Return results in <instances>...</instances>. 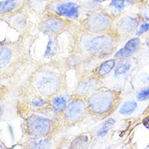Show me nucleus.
<instances>
[{
    "label": "nucleus",
    "mask_w": 149,
    "mask_h": 149,
    "mask_svg": "<svg viewBox=\"0 0 149 149\" xmlns=\"http://www.w3.org/2000/svg\"><path fill=\"white\" fill-rule=\"evenodd\" d=\"M65 72L58 63H46L38 66L30 74L28 83L39 96L50 99L65 86Z\"/></svg>",
    "instance_id": "nucleus-1"
},
{
    "label": "nucleus",
    "mask_w": 149,
    "mask_h": 149,
    "mask_svg": "<svg viewBox=\"0 0 149 149\" xmlns=\"http://www.w3.org/2000/svg\"><path fill=\"white\" fill-rule=\"evenodd\" d=\"M116 41L109 34L90 33L77 29L72 39L74 54L87 60L106 56L115 49Z\"/></svg>",
    "instance_id": "nucleus-2"
},
{
    "label": "nucleus",
    "mask_w": 149,
    "mask_h": 149,
    "mask_svg": "<svg viewBox=\"0 0 149 149\" xmlns=\"http://www.w3.org/2000/svg\"><path fill=\"white\" fill-rule=\"evenodd\" d=\"M34 41V38L30 32L20 35L16 41H1L0 48V63L1 70L6 68H17L28 57L30 45Z\"/></svg>",
    "instance_id": "nucleus-3"
},
{
    "label": "nucleus",
    "mask_w": 149,
    "mask_h": 149,
    "mask_svg": "<svg viewBox=\"0 0 149 149\" xmlns=\"http://www.w3.org/2000/svg\"><path fill=\"white\" fill-rule=\"evenodd\" d=\"M88 114L94 118H102L110 113L116 101V94L108 89H97L86 98Z\"/></svg>",
    "instance_id": "nucleus-4"
},
{
    "label": "nucleus",
    "mask_w": 149,
    "mask_h": 149,
    "mask_svg": "<svg viewBox=\"0 0 149 149\" xmlns=\"http://www.w3.org/2000/svg\"><path fill=\"white\" fill-rule=\"evenodd\" d=\"M58 123L51 118L37 113L28 115L24 122L25 134L31 139L49 138L54 134Z\"/></svg>",
    "instance_id": "nucleus-5"
},
{
    "label": "nucleus",
    "mask_w": 149,
    "mask_h": 149,
    "mask_svg": "<svg viewBox=\"0 0 149 149\" xmlns=\"http://www.w3.org/2000/svg\"><path fill=\"white\" fill-rule=\"evenodd\" d=\"M74 26V22L72 19L47 11L41 15L37 28L40 32L48 37H58L70 30Z\"/></svg>",
    "instance_id": "nucleus-6"
},
{
    "label": "nucleus",
    "mask_w": 149,
    "mask_h": 149,
    "mask_svg": "<svg viewBox=\"0 0 149 149\" xmlns=\"http://www.w3.org/2000/svg\"><path fill=\"white\" fill-rule=\"evenodd\" d=\"M87 114L88 109L86 98L74 94L60 116L63 125L70 127L83 122Z\"/></svg>",
    "instance_id": "nucleus-7"
},
{
    "label": "nucleus",
    "mask_w": 149,
    "mask_h": 149,
    "mask_svg": "<svg viewBox=\"0 0 149 149\" xmlns=\"http://www.w3.org/2000/svg\"><path fill=\"white\" fill-rule=\"evenodd\" d=\"M111 24V17L108 14L93 12L80 22L77 29L90 33H103L109 29Z\"/></svg>",
    "instance_id": "nucleus-8"
},
{
    "label": "nucleus",
    "mask_w": 149,
    "mask_h": 149,
    "mask_svg": "<svg viewBox=\"0 0 149 149\" xmlns=\"http://www.w3.org/2000/svg\"><path fill=\"white\" fill-rule=\"evenodd\" d=\"M29 10L24 6L19 10L13 14L1 18V21L6 23L8 26L18 32L20 35L28 33L30 28Z\"/></svg>",
    "instance_id": "nucleus-9"
},
{
    "label": "nucleus",
    "mask_w": 149,
    "mask_h": 149,
    "mask_svg": "<svg viewBox=\"0 0 149 149\" xmlns=\"http://www.w3.org/2000/svg\"><path fill=\"white\" fill-rule=\"evenodd\" d=\"M48 11L70 19H77L80 15V7L73 1H58L52 3Z\"/></svg>",
    "instance_id": "nucleus-10"
},
{
    "label": "nucleus",
    "mask_w": 149,
    "mask_h": 149,
    "mask_svg": "<svg viewBox=\"0 0 149 149\" xmlns=\"http://www.w3.org/2000/svg\"><path fill=\"white\" fill-rule=\"evenodd\" d=\"M98 77L95 75L86 76L83 77L76 85L74 95L87 98L93 91L98 89Z\"/></svg>",
    "instance_id": "nucleus-11"
},
{
    "label": "nucleus",
    "mask_w": 149,
    "mask_h": 149,
    "mask_svg": "<svg viewBox=\"0 0 149 149\" xmlns=\"http://www.w3.org/2000/svg\"><path fill=\"white\" fill-rule=\"evenodd\" d=\"M26 5V0H1L0 2L1 18L19 10Z\"/></svg>",
    "instance_id": "nucleus-12"
},
{
    "label": "nucleus",
    "mask_w": 149,
    "mask_h": 149,
    "mask_svg": "<svg viewBox=\"0 0 149 149\" xmlns=\"http://www.w3.org/2000/svg\"><path fill=\"white\" fill-rule=\"evenodd\" d=\"M53 0H26V6L29 11L37 15H43L48 11Z\"/></svg>",
    "instance_id": "nucleus-13"
},
{
    "label": "nucleus",
    "mask_w": 149,
    "mask_h": 149,
    "mask_svg": "<svg viewBox=\"0 0 149 149\" xmlns=\"http://www.w3.org/2000/svg\"><path fill=\"white\" fill-rule=\"evenodd\" d=\"M140 45V41L138 38H133L130 39L126 43L123 48L120 49L114 55L115 58H125L131 56L133 53H135L139 49Z\"/></svg>",
    "instance_id": "nucleus-14"
},
{
    "label": "nucleus",
    "mask_w": 149,
    "mask_h": 149,
    "mask_svg": "<svg viewBox=\"0 0 149 149\" xmlns=\"http://www.w3.org/2000/svg\"><path fill=\"white\" fill-rule=\"evenodd\" d=\"M70 100L65 98V96L63 95L56 94L54 95L52 98L49 99V102H50V108L53 110V111L56 113L61 115L64 110L65 109L67 106L69 104Z\"/></svg>",
    "instance_id": "nucleus-15"
},
{
    "label": "nucleus",
    "mask_w": 149,
    "mask_h": 149,
    "mask_svg": "<svg viewBox=\"0 0 149 149\" xmlns=\"http://www.w3.org/2000/svg\"><path fill=\"white\" fill-rule=\"evenodd\" d=\"M139 22L137 19L131 17H125L118 22V30L123 33H129L136 29Z\"/></svg>",
    "instance_id": "nucleus-16"
},
{
    "label": "nucleus",
    "mask_w": 149,
    "mask_h": 149,
    "mask_svg": "<svg viewBox=\"0 0 149 149\" xmlns=\"http://www.w3.org/2000/svg\"><path fill=\"white\" fill-rule=\"evenodd\" d=\"M46 49L44 56L47 58H52L58 54L59 51V41L58 37H48Z\"/></svg>",
    "instance_id": "nucleus-17"
},
{
    "label": "nucleus",
    "mask_w": 149,
    "mask_h": 149,
    "mask_svg": "<svg viewBox=\"0 0 149 149\" xmlns=\"http://www.w3.org/2000/svg\"><path fill=\"white\" fill-rule=\"evenodd\" d=\"M115 59H110V60L104 61L98 67L95 76H98V78L104 77L112 71L113 69L115 68Z\"/></svg>",
    "instance_id": "nucleus-18"
},
{
    "label": "nucleus",
    "mask_w": 149,
    "mask_h": 149,
    "mask_svg": "<svg viewBox=\"0 0 149 149\" xmlns=\"http://www.w3.org/2000/svg\"><path fill=\"white\" fill-rule=\"evenodd\" d=\"M137 104L135 101H129L124 103L120 109V113L124 115H129L136 109Z\"/></svg>",
    "instance_id": "nucleus-19"
},
{
    "label": "nucleus",
    "mask_w": 149,
    "mask_h": 149,
    "mask_svg": "<svg viewBox=\"0 0 149 149\" xmlns=\"http://www.w3.org/2000/svg\"><path fill=\"white\" fill-rule=\"evenodd\" d=\"M115 120L113 119V118H109L107 120L104 122V123L103 124L102 127L99 129V131L97 133V135L98 137H102L107 135V133L109 132L111 128L115 124Z\"/></svg>",
    "instance_id": "nucleus-20"
},
{
    "label": "nucleus",
    "mask_w": 149,
    "mask_h": 149,
    "mask_svg": "<svg viewBox=\"0 0 149 149\" xmlns=\"http://www.w3.org/2000/svg\"><path fill=\"white\" fill-rule=\"evenodd\" d=\"M131 68V64L129 63H125L120 64L115 70V75L119 76L124 74L129 71Z\"/></svg>",
    "instance_id": "nucleus-21"
},
{
    "label": "nucleus",
    "mask_w": 149,
    "mask_h": 149,
    "mask_svg": "<svg viewBox=\"0 0 149 149\" xmlns=\"http://www.w3.org/2000/svg\"><path fill=\"white\" fill-rule=\"evenodd\" d=\"M130 2V0H112L111 3V6L117 10H122L126 7L128 3Z\"/></svg>",
    "instance_id": "nucleus-22"
},
{
    "label": "nucleus",
    "mask_w": 149,
    "mask_h": 149,
    "mask_svg": "<svg viewBox=\"0 0 149 149\" xmlns=\"http://www.w3.org/2000/svg\"><path fill=\"white\" fill-rule=\"evenodd\" d=\"M149 98V88L144 89L141 91L137 95V99L139 100H145Z\"/></svg>",
    "instance_id": "nucleus-23"
},
{
    "label": "nucleus",
    "mask_w": 149,
    "mask_h": 149,
    "mask_svg": "<svg viewBox=\"0 0 149 149\" xmlns=\"http://www.w3.org/2000/svg\"><path fill=\"white\" fill-rule=\"evenodd\" d=\"M149 30V24H144L140 26L139 30H137V35H141V34H144Z\"/></svg>",
    "instance_id": "nucleus-24"
},
{
    "label": "nucleus",
    "mask_w": 149,
    "mask_h": 149,
    "mask_svg": "<svg viewBox=\"0 0 149 149\" xmlns=\"http://www.w3.org/2000/svg\"><path fill=\"white\" fill-rule=\"evenodd\" d=\"M95 1H98V2H102V1H105L107 0H95Z\"/></svg>",
    "instance_id": "nucleus-25"
}]
</instances>
